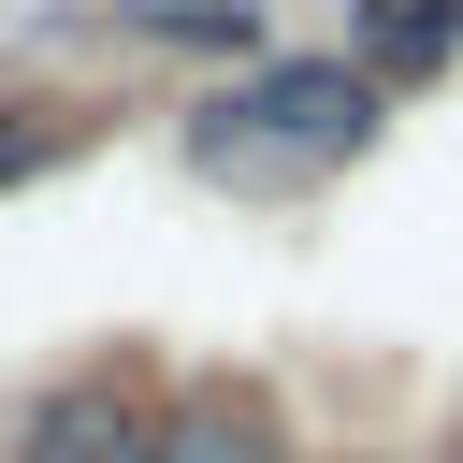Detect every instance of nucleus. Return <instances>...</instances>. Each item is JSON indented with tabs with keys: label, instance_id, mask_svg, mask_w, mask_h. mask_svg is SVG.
<instances>
[{
	"label": "nucleus",
	"instance_id": "f257e3e1",
	"mask_svg": "<svg viewBox=\"0 0 463 463\" xmlns=\"http://www.w3.org/2000/svg\"><path fill=\"white\" fill-rule=\"evenodd\" d=\"M362 145H376V87L347 58H260L246 87L188 101V174H217L246 203H289V188L347 174Z\"/></svg>",
	"mask_w": 463,
	"mask_h": 463
},
{
	"label": "nucleus",
	"instance_id": "7ed1b4c3",
	"mask_svg": "<svg viewBox=\"0 0 463 463\" xmlns=\"http://www.w3.org/2000/svg\"><path fill=\"white\" fill-rule=\"evenodd\" d=\"M145 463H289V420H275L246 376H203V391H174V405H159Z\"/></svg>",
	"mask_w": 463,
	"mask_h": 463
},
{
	"label": "nucleus",
	"instance_id": "39448f33",
	"mask_svg": "<svg viewBox=\"0 0 463 463\" xmlns=\"http://www.w3.org/2000/svg\"><path fill=\"white\" fill-rule=\"evenodd\" d=\"M43 159H58V116H29V101L0 87V188H14V174H43Z\"/></svg>",
	"mask_w": 463,
	"mask_h": 463
},
{
	"label": "nucleus",
	"instance_id": "423d86ee",
	"mask_svg": "<svg viewBox=\"0 0 463 463\" xmlns=\"http://www.w3.org/2000/svg\"><path fill=\"white\" fill-rule=\"evenodd\" d=\"M449 463H463V449H449Z\"/></svg>",
	"mask_w": 463,
	"mask_h": 463
},
{
	"label": "nucleus",
	"instance_id": "f03ea898",
	"mask_svg": "<svg viewBox=\"0 0 463 463\" xmlns=\"http://www.w3.org/2000/svg\"><path fill=\"white\" fill-rule=\"evenodd\" d=\"M145 434H159V405H145L130 376H72V391L29 405L14 463H145Z\"/></svg>",
	"mask_w": 463,
	"mask_h": 463
},
{
	"label": "nucleus",
	"instance_id": "20e7f679",
	"mask_svg": "<svg viewBox=\"0 0 463 463\" xmlns=\"http://www.w3.org/2000/svg\"><path fill=\"white\" fill-rule=\"evenodd\" d=\"M449 43H463V0H362V87H420V72H449Z\"/></svg>",
	"mask_w": 463,
	"mask_h": 463
}]
</instances>
